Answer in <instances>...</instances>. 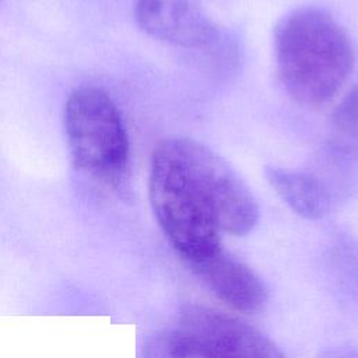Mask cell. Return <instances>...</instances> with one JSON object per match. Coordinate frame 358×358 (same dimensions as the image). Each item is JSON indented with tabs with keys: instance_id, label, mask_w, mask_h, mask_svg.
<instances>
[{
	"instance_id": "7a4b0ae2",
	"label": "cell",
	"mask_w": 358,
	"mask_h": 358,
	"mask_svg": "<svg viewBox=\"0 0 358 358\" xmlns=\"http://www.w3.org/2000/svg\"><path fill=\"white\" fill-rule=\"evenodd\" d=\"M274 57L288 95L313 108L340 92L354 66V48L331 14L317 7H299L277 24Z\"/></svg>"
},
{
	"instance_id": "30bf717a",
	"label": "cell",
	"mask_w": 358,
	"mask_h": 358,
	"mask_svg": "<svg viewBox=\"0 0 358 358\" xmlns=\"http://www.w3.org/2000/svg\"><path fill=\"white\" fill-rule=\"evenodd\" d=\"M319 358H358V351L348 347H337L324 351Z\"/></svg>"
},
{
	"instance_id": "277c9868",
	"label": "cell",
	"mask_w": 358,
	"mask_h": 358,
	"mask_svg": "<svg viewBox=\"0 0 358 358\" xmlns=\"http://www.w3.org/2000/svg\"><path fill=\"white\" fill-rule=\"evenodd\" d=\"M134 17L145 34L182 49L207 50L218 41L200 0H136Z\"/></svg>"
},
{
	"instance_id": "8fae6325",
	"label": "cell",
	"mask_w": 358,
	"mask_h": 358,
	"mask_svg": "<svg viewBox=\"0 0 358 358\" xmlns=\"http://www.w3.org/2000/svg\"><path fill=\"white\" fill-rule=\"evenodd\" d=\"M0 3H1V0H0Z\"/></svg>"
},
{
	"instance_id": "3957f363",
	"label": "cell",
	"mask_w": 358,
	"mask_h": 358,
	"mask_svg": "<svg viewBox=\"0 0 358 358\" xmlns=\"http://www.w3.org/2000/svg\"><path fill=\"white\" fill-rule=\"evenodd\" d=\"M64 129L74 164L91 178L117 185L129 162V138L112 98L95 87L77 88L64 108Z\"/></svg>"
},
{
	"instance_id": "ba28073f",
	"label": "cell",
	"mask_w": 358,
	"mask_h": 358,
	"mask_svg": "<svg viewBox=\"0 0 358 358\" xmlns=\"http://www.w3.org/2000/svg\"><path fill=\"white\" fill-rule=\"evenodd\" d=\"M144 358H218L203 341L187 331H161L148 338Z\"/></svg>"
},
{
	"instance_id": "9c48e42d",
	"label": "cell",
	"mask_w": 358,
	"mask_h": 358,
	"mask_svg": "<svg viewBox=\"0 0 358 358\" xmlns=\"http://www.w3.org/2000/svg\"><path fill=\"white\" fill-rule=\"evenodd\" d=\"M330 141L338 151H358V84L343 96L330 116Z\"/></svg>"
},
{
	"instance_id": "6da1fadb",
	"label": "cell",
	"mask_w": 358,
	"mask_h": 358,
	"mask_svg": "<svg viewBox=\"0 0 358 358\" xmlns=\"http://www.w3.org/2000/svg\"><path fill=\"white\" fill-rule=\"evenodd\" d=\"M150 201L171 245L187 263L220 249V232L241 236L259 220V206L220 154L189 137L158 143L151 157Z\"/></svg>"
},
{
	"instance_id": "5b68a950",
	"label": "cell",
	"mask_w": 358,
	"mask_h": 358,
	"mask_svg": "<svg viewBox=\"0 0 358 358\" xmlns=\"http://www.w3.org/2000/svg\"><path fill=\"white\" fill-rule=\"evenodd\" d=\"M183 330L210 347L218 358H285L278 347L248 323L204 306L182 315Z\"/></svg>"
},
{
	"instance_id": "52a82bcc",
	"label": "cell",
	"mask_w": 358,
	"mask_h": 358,
	"mask_svg": "<svg viewBox=\"0 0 358 358\" xmlns=\"http://www.w3.org/2000/svg\"><path fill=\"white\" fill-rule=\"evenodd\" d=\"M264 176L274 192L303 218L324 217L331 207V194L327 186L315 175L282 168L266 166Z\"/></svg>"
},
{
	"instance_id": "8992f818",
	"label": "cell",
	"mask_w": 358,
	"mask_h": 358,
	"mask_svg": "<svg viewBox=\"0 0 358 358\" xmlns=\"http://www.w3.org/2000/svg\"><path fill=\"white\" fill-rule=\"evenodd\" d=\"M189 264L207 288L235 310L257 312L267 302V289L255 271L221 248Z\"/></svg>"
}]
</instances>
